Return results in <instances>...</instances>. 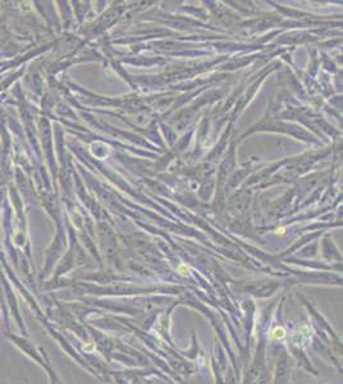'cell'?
<instances>
[{
	"label": "cell",
	"mask_w": 343,
	"mask_h": 384,
	"mask_svg": "<svg viewBox=\"0 0 343 384\" xmlns=\"http://www.w3.org/2000/svg\"><path fill=\"white\" fill-rule=\"evenodd\" d=\"M272 337L274 339H283L284 337H286V330H284L282 327H277V328L273 329Z\"/></svg>",
	"instance_id": "obj_1"
}]
</instances>
